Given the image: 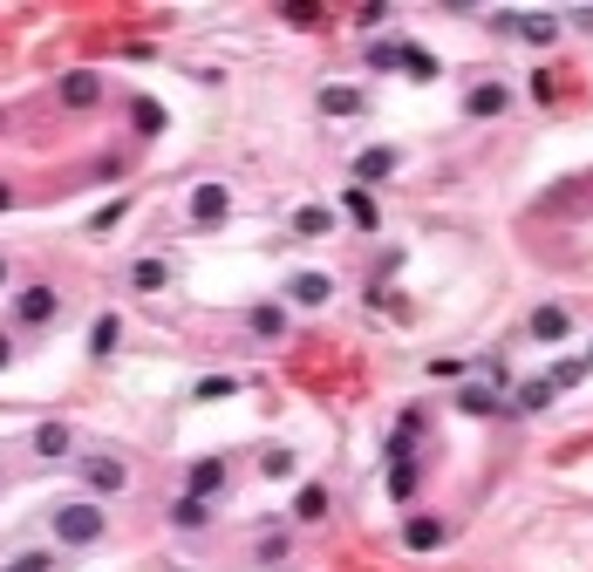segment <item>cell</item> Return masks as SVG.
Instances as JSON below:
<instances>
[{"mask_svg":"<svg viewBox=\"0 0 593 572\" xmlns=\"http://www.w3.org/2000/svg\"><path fill=\"white\" fill-rule=\"evenodd\" d=\"M450 402H457V415H498V409H511V402H498L492 382H464Z\"/></svg>","mask_w":593,"mask_h":572,"instance_id":"9c48e42d","label":"cell"},{"mask_svg":"<svg viewBox=\"0 0 593 572\" xmlns=\"http://www.w3.org/2000/svg\"><path fill=\"white\" fill-rule=\"evenodd\" d=\"M0 279H8V259H0Z\"/></svg>","mask_w":593,"mask_h":572,"instance_id":"8d00e7d4","label":"cell"},{"mask_svg":"<svg viewBox=\"0 0 593 572\" xmlns=\"http://www.w3.org/2000/svg\"><path fill=\"white\" fill-rule=\"evenodd\" d=\"M328 505H334V498H328V484H300L287 518H294V525H321V518H328Z\"/></svg>","mask_w":593,"mask_h":572,"instance_id":"5bb4252c","label":"cell"},{"mask_svg":"<svg viewBox=\"0 0 593 572\" xmlns=\"http://www.w3.org/2000/svg\"><path fill=\"white\" fill-rule=\"evenodd\" d=\"M526 334H532L539 348H553V341H566V334H573V314H566V307H532Z\"/></svg>","mask_w":593,"mask_h":572,"instance_id":"52a82bcc","label":"cell"},{"mask_svg":"<svg viewBox=\"0 0 593 572\" xmlns=\"http://www.w3.org/2000/svg\"><path fill=\"white\" fill-rule=\"evenodd\" d=\"M14 321L21 327H55L62 321V294H55V286H28V294L14 300Z\"/></svg>","mask_w":593,"mask_h":572,"instance_id":"3957f363","label":"cell"},{"mask_svg":"<svg viewBox=\"0 0 593 572\" xmlns=\"http://www.w3.org/2000/svg\"><path fill=\"white\" fill-rule=\"evenodd\" d=\"M8 361H14V341H8V334H0V369H8Z\"/></svg>","mask_w":593,"mask_h":572,"instance_id":"e575fe53","label":"cell"},{"mask_svg":"<svg viewBox=\"0 0 593 572\" xmlns=\"http://www.w3.org/2000/svg\"><path fill=\"white\" fill-rule=\"evenodd\" d=\"M580 375H586V361H559V369H553V375H546V382H553V388H573V382H580Z\"/></svg>","mask_w":593,"mask_h":572,"instance_id":"1f68e13d","label":"cell"},{"mask_svg":"<svg viewBox=\"0 0 593 572\" xmlns=\"http://www.w3.org/2000/svg\"><path fill=\"white\" fill-rule=\"evenodd\" d=\"M225 212H232V191L225 185H198L192 191V219L198 225H225Z\"/></svg>","mask_w":593,"mask_h":572,"instance_id":"8fae6325","label":"cell"},{"mask_svg":"<svg viewBox=\"0 0 593 572\" xmlns=\"http://www.w3.org/2000/svg\"><path fill=\"white\" fill-rule=\"evenodd\" d=\"M131 116H137V137H158V129L171 123V116H164V102H150V96L131 102Z\"/></svg>","mask_w":593,"mask_h":572,"instance_id":"d4e9b609","label":"cell"},{"mask_svg":"<svg viewBox=\"0 0 593 572\" xmlns=\"http://www.w3.org/2000/svg\"><path fill=\"white\" fill-rule=\"evenodd\" d=\"M55 96L69 102V110H96V102H102V75H96V69H69Z\"/></svg>","mask_w":593,"mask_h":572,"instance_id":"8992f818","label":"cell"},{"mask_svg":"<svg viewBox=\"0 0 593 572\" xmlns=\"http://www.w3.org/2000/svg\"><path fill=\"white\" fill-rule=\"evenodd\" d=\"M492 28L498 35H519L532 48H553L559 41V14H492Z\"/></svg>","mask_w":593,"mask_h":572,"instance_id":"7a4b0ae2","label":"cell"},{"mask_svg":"<svg viewBox=\"0 0 593 572\" xmlns=\"http://www.w3.org/2000/svg\"><path fill=\"white\" fill-rule=\"evenodd\" d=\"M287 300H294V307H328V300H334V279H328V273H294V279H287Z\"/></svg>","mask_w":593,"mask_h":572,"instance_id":"4fadbf2b","label":"cell"},{"mask_svg":"<svg viewBox=\"0 0 593 572\" xmlns=\"http://www.w3.org/2000/svg\"><path fill=\"white\" fill-rule=\"evenodd\" d=\"M417 477H423V457H390V498L396 505L417 498Z\"/></svg>","mask_w":593,"mask_h":572,"instance_id":"2e32d148","label":"cell"},{"mask_svg":"<svg viewBox=\"0 0 593 572\" xmlns=\"http://www.w3.org/2000/svg\"><path fill=\"white\" fill-rule=\"evenodd\" d=\"M171 525H177V532H205V525H212V505H205V498H192V490H185V498L171 505Z\"/></svg>","mask_w":593,"mask_h":572,"instance_id":"44dd1931","label":"cell"},{"mask_svg":"<svg viewBox=\"0 0 593 572\" xmlns=\"http://www.w3.org/2000/svg\"><path fill=\"white\" fill-rule=\"evenodd\" d=\"M131 286H137V294H164V286H171V259H137V266H131Z\"/></svg>","mask_w":593,"mask_h":572,"instance_id":"ac0fdd59","label":"cell"},{"mask_svg":"<svg viewBox=\"0 0 593 572\" xmlns=\"http://www.w3.org/2000/svg\"><path fill=\"white\" fill-rule=\"evenodd\" d=\"M69 444H75L69 423H41L35 430V457H69Z\"/></svg>","mask_w":593,"mask_h":572,"instance_id":"cb8c5ba5","label":"cell"},{"mask_svg":"<svg viewBox=\"0 0 593 572\" xmlns=\"http://www.w3.org/2000/svg\"><path fill=\"white\" fill-rule=\"evenodd\" d=\"M246 327L260 334V341H280V334H287V307H273V300H267V307H252Z\"/></svg>","mask_w":593,"mask_h":572,"instance_id":"7402d4cb","label":"cell"},{"mask_svg":"<svg viewBox=\"0 0 593 572\" xmlns=\"http://www.w3.org/2000/svg\"><path fill=\"white\" fill-rule=\"evenodd\" d=\"M260 471H267V477H294V450H267Z\"/></svg>","mask_w":593,"mask_h":572,"instance_id":"4dcf8cb0","label":"cell"},{"mask_svg":"<svg viewBox=\"0 0 593 572\" xmlns=\"http://www.w3.org/2000/svg\"><path fill=\"white\" fill-rule=\"evenodd\" d=\"M116 341H123V321H116V314H96V327H89V355H116Z\"/></svg>","mask_w":593,"mask_h":572,"instance_id":"603a6c76","label":"cell"},{"mask_svg":"<svg viewBox=\"0 0 593 572\" xmlns=\"http://www.w3.org/2000/svg\"><path fill=\"white\" fill-rule=\"evenodd\" d=\"M369 69H375V75L403 69V41H369Z\"/></svg>","mask_w":593,"mask_h":572,"instance_id":"83f0119b","label":"cell"},{"mask_svg":"<svg viewBox=\"0 0 593 572\" xmlns=\"http://www.w3.org/2000/svg\"><path fill=\"white\" fill-rule=\"evenodd\" d=\"M232 388H239V375H205L198 382V402H219V396H232Z\"/></svg>","mask_w":593,"mask_h":572,"instance_id":"f546056e","label":"cell"},{"mask_svg":"<svg viewBox=\"0 0 593 572\" xmlns=\"http://www.w3.org/2000/svg\"><path fill=\"white\" fill-rule=\"evenodd\" d=\"M8 572H55V552H41V545H21L8 559Z\"/></svg>","mask_w":593,"mask_h":572,"instance_id":"4316f807","label":"cell"},{"mask_svg":"<svg viewBox=\"0 0 593 572\" xmlns=\"http://www.w3.org/2000/svg\"><path fill=\"white\" fill-rule=\"evenodd\" d=\"M403 545H409V552H436V545H444V518H409Z\"/></svg>","mask_w":593,"mask_h":572,"instance_id":"d6986e66","label":"cell"},{"mask_svg":"<svg viewBox=\"0 0 593 572\" xmlns=\"http://www.w3.org/2000/svg\"><path fill=\"white\" fill-rule=\"evenodd\" d=\"M342 219H348V225H362V232L382 225V204L369 198V185H348V191H342Z\"/></svg>","mask_w":593,"mask_h":572,"instance_id":"7c38bea8","label":"cell"},{"mask_svg":"<svg viewBox=\"0 0 593 572\" xmlns=\"http://www.w3.org/2000/svg\"><path fill=\"white\" fill-rule=\"evenodd\" d=\"M566 21H573V28H586V35H593V8H573Z\"/></svg>","mask_w":593,"mask_h":572,"instance_id":"d6a6232c","label":"cell"},{"mask_svg":"<svg viewBox=\"0 0 593 572\" xmlns=\"http://www.w3.org/2000/svg\"><path fill=\"white\" fill-rule=\"evenodd\" d=\"M553 396H559V388H553L546 375H539V382H519V388H511V409H526V415H539V409H553Z\"/></svg>","mask_w":593,"mask_h":572,"instance_id":"ffe728a7","label":"cell"},{"mask_svg":"<svg viewBox=\"0 0 593 572\" xmlns=\"http://www.w3.org/2000/svg\"><path fill=\"white\" fill-rule=\"evenodd\" d=\"M403 69H409V83H436V55H430V48L403 41Z\"/></svg>","mask_w":593,"mask_h":572,"instance_id":"484cf974","label":"cell"},{"mask_svg":"<svg viewBox=\"0 0 593 572\" xmlns=\"http://www.w3.org/2000/svg\"><path fill=\"white\" fill-rule=\"evenodd\" d=\"M314 110H321V116H362V110H369V96L355 89V83H328V89L314 96Z\"/></svg>","mask_w":593,"mask_h":572,"instance_id":"ba28073f","label":"cell"},{"mask_svg":"<svg viewBox=\"0 0 593 572\" xmlns=\"http://www.w3.org/2000/svg\"><path fill=\"white\" fill-rule=\"evenodd\" d=\"M580 361H586V369H593V348H586V355H580Z\"/></svg>","mask_w":593,"mask_h":572,"instance_id":"d590c367","label":"cell"},{"mask_svg":"<svg viewBox=\"0 0 593 572\" xmlns=\"http://www.w3.org/2000/svg\"><path fill=\"white\" fill-rule=\"evenodd\" d=\"M287 225H294V239H328V232H334V212H328V204H300Z\"/></svg>","mask_w":593,"mask_h":572,"instance_id":"e0dca14e","label":"cell"},{"mask_svg":"<svg viewBox=\"0 0 593 572\" xmlns=\"http://www.w3.org/2000/svg\"><path fill=\"white\" fill-rule=\"evenodd\" d=\"M83 484L96 490V498H116V490H131V463H116V457H83Z\"/></svg>","mask_w":593,"mask_h":572,"instance_id":"277c9868","label":"cell"},{"mask_svg":"<svg viewBox=\"0 0 593 572\" xmlns=\"http://www.w3.org/2000/svg\"><path fill=\"white\" fill-rule=\"evenodd\" d=\"M48 532H55V545H69V552H83V545H96L102 532H110V518H102L96 498H69L48 511Z\"/></svg>","mask_w":593,"mask_h":572,"instance_id":"6da1fadb","label":"cell"},{"mask_svg":"<svg viewBox=\"0 0 593 572\" xmlns=\"http://www.w3.org/2000/svg\"><path fill=\"white\" fill-rule=\"evenodd\" d=\"M280 21H287V28H321V8H307V0H287V8H280Z\"/></svg>","mask_w":593,"mask_h":572,"instance_id":"f1b7e54d","label":"cell"},{"mask_svg":"<svg viewBox=\"0 0 593 572\" xmlns=\"http://www.w3.org/2000/svg\"><path fill=\"white\" fill-rule=\"evenodd\" d=\"M396 150L390 144H375V150H362V158H355V177H362V185H382V177H396Z\"/></svg>","mask_w":593,"mask_h":572,"instance_id":"9a60e30c","label":"cell"},{"mask_svg":"<svg viewBox=\"0 0 593 572\" xmlns=\"http://www.w3.org/2000/svg\"><path fill=\"white\" fill-rule=\"evenodd\" d=\"M232 484V471H225V457H198L192 463V471H185V490H192V498H205V505H212L219 498V490Z\"/></svg>","mask_w":593,"mask_h":572,"instance_id":"5b68a950","label":"cell"},{"mask_svg":"<svg viewBox=\"0 0 593 572\" xmlns=\"http://www.w3.org/2000/svg\"><path fill=\"white\" fill-rule=\"evenodd\" d=\"M505 110H511L505 83H471V96H464V116H505Z\"/></svg>","mask_w":593,"mask_h":572,"instance_id":"30bf717a","label":"cell"},{"mask_svg":"<svg viewBox=\"0 0 593 572\" xmlns=\"http://www.w3.org/2000/svg\"><path fill=\"white\" fill-rule=\"evenodd\" d=\"M8 204H14V185H8V177H0V212H8Z\"/></svg>","mask_w":593,"mask_h":572,"instance_id":"836d02e7","label":"cell"}]
</instances>
